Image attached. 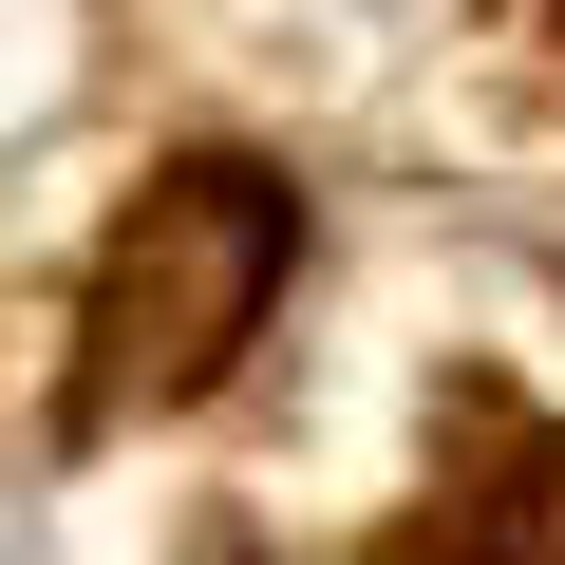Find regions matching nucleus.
I'll return each mask as SVG.
<instances>
[{
	"label": "nucleus",
	"instance_id": "nucleus-2",
	"mask_svg": "<svg viewBox=\"0 0 565 565\" xmlns=\"http://www.w3.org/2000/svg\"><path fill=\"white\" fill-rule=\"evenodd\" d=\"M415 565H565V434H490L415 527Z\"/></svg>",
	"mask_w": 565,
	"mask_h": 565
},
{
	"label": "nucleus",
	"instance_id": "nucleus-1",
	"mask_svg": "<svg viewBox=\"0 0 565 565\" xmlns=\"http://www.w3.org/2000/svg\"><path fill=\"white\" fill-rule=\"evenodd\" d=\"M282 264H302V189L282 170H245V151L151 170L114 207V245H95V302H76V434H132L170 396H207L264 340Z\"/></svg>",
	"mask_w": 565,
	"mask_h": 565
}]
</instances>
